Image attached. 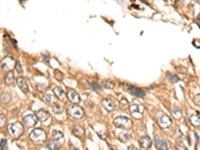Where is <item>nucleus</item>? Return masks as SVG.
<instances>
[{
	"mask_svg": "<svg viewBox=\"0 0 200 150\" xmlns=\"http://www.w3.org/2000/svg\"><path fill=\"white\" fill-rule=\"evenodd\" d=\"M67 114L73 119H81L84 116V110L76 104H71L67 107Z\"/></svg>",
	"mask_w": 200,
	"mask_h": 150,
	"instance_id": "f257e3e1",
	"label": "nucleus"
},
{
	"mask_svg": "<svg viewBox=\"0 0 200 150\" xmlns=\"http://www.w3.org/2000/svg\"><path fill=\"white\" fill-rule=\"evenodd\" d=\"M8 131H9V134L11 135L13 138H18L23 134V132H24V127H23L22 123L14 122V123L9 124Z\"/></svg>",
	"mask_w": 200,
	"mask_h": 150,
	"instance_id": "f03ea898",
	"label": "nucleus"
},
{
	"mask_svg": "<svg viewBox=\"0 0 200 150\" xmlns=\"http://www.w3.org/2000/svg\"><path fill=\"white\" fill-rule=\"evenodd\" d=\"M29 137H30V139H31L33 142L40 143V142L45 141L46 137H47V135H46V132L43 129L36 128L34 130H32V132L30 133Z\"/></svg>",
	"mask_w": 200,
	"mask_h": 150,
	"instance_id": "7ed1b4c3",
	"label": "nucleus"
},
{
	"mask_svg": "<svg viewBox=\"0 0 200 150\" xmlns=\"http://www.w3.org/2000/svg\"><path fill=\"white\" fill-rule=\"evenodd\" d=\"M114 125L118 128L128 130L132 127V120L124 116H119L114 119Z\"/></svg>",
	"mask_w": 200,
	"mask_h": 150,
	"instance_id": "20e7f679",
	"label": "nucleus"
},
{
	"mask_svg": "<svg viewBox=\"0 0 200 150\" xmlns=\"http://www.w3.org/2000/svg\"><path fill=\"white\" fill-rule=\"evenodd\" d=\"M16 61L13 57H10V56H6L2 59L1 62V67L2 69L6 70V71H12V69L15 67Z\"/></svg>",
	"mask_w": 200,
	"mask_h": 150,
	"instance_id": "39448f33",
	"label": "nucleus"
},
{
	"mask_svg": "<svg viewBox=\"0 0 200 150\" xmlns=\"http://www.w3.org/2000/svg\"><path fill=\"white\" fill-rule=\"evenodd\" d=\"M123 86L126 88V90H127L130 94L135 95V96H137V97H140V98L145 97V92L143 91V90L139 89L137 87H134V86H131V85H123Z\"/></svg>",
	"mask_w": 200,
	"mask_h": 150,
	"instance_id": "423d86ee",
	"label": "nucleus"
},
{
	"mask_svg": "<svg viewBox=\"0 0 200 150\" xmlns=\"http://www.w3.org/2000/svg\"><path fill=\"white\" fill-rule=\"evenodd\" d=\"M143 111H144V107H143V105L133 104V105L130 106V112H131V114L134 116L135 118L141 117Z\"/></svg>",
	"mask_w": 200,
	"mask_h": 150,
	"instance_id": "0eeeda50",
	"label": "nucleus"
},
{
	"mask_svg": "<svg viewBox=\"0 0 200 150\" xmlns=\"http://www.w3.org/2000/svg\"><path fill=\"white\" fill-rule=\"evenodd\" d=\"M158 124L160 125V127H162V128H168L172 124V120L168 115H166V114L161 115L158 118Z\"/></svg>",
	"mask_w": 200,
	"mask_h": 150,
	"instance_id": "6e6552de",
	"label": "nucleus"
},
{
	"mask_svg": "<svg viewBox=\"0 0 200 150\" xmlns=\"http://www.w3.org/2000/svg\"><path fill=\"white\" fill-rule=\"evenodd\" d=\"M23 121H24V123L28 127H33V126H35L37 124L38 119L36 117V115L34 114H27L23 117Z\"/></svg>",
	"mask_w": 200,
	"mask_h": 150,
	"instance_id": "1a4fd4ad",
	"label": "nucleus"
},
{
	"mask_svg": "<svg viewBox=\"0 0 200 150\" xmlns=\"http://www.w3.org/2000/svg\"><path fill=\"white\" fill-rule=\"evenodd\" d=\"M16 82H17V85L18 87L21 89V91H23L24 93H27L28 92V82L27 80H26V78L22 77V76H19V77L16 79Z\"/></svg>",
	"mask_w": 200,
	"mask_h": 150,
	"instance_id": "9d476101",
	"label": "nucleus"
},
{
	"mask_svg": "<svg viewBox=\"0 0 200 150\" xmlns=\"http://www.w3.org/2000/svg\"><path fill=\"white\" fill-rule=\"evenodd\" d=\"M152 144V140L149 136H142L141 138L139 139V145L142 149H148L151 147Z\"/></svg>",
	"mask_w": 200,
	"mask_h": 150,
	"instance_id": "9b49d317",
	"label": "nucleus"
},
{
	"mask_svg": "<svg viewBox=\"0 0 200 150\" xmlns=\"http://www.w3.org/2000/svg\"><path fill=\"white\" fill-rule=\"evenodd\" d=\"M102 106L104 107L107 111H113L115 109V102L110 98H105L102 100Z\"/></svg>",
	"mask_w": 200,
	"mask_h": 150,
	"instance_id": "f8f14e48",
	"label": "nucleus"
},
{
	"mask_svg": "<svg viewBox=\"0 0 200 150\" xmlns=\"http://www.w3.org/2000/svg\"><path fill=\"white\" fill-rule=\"evenodd\" d=\"M67 96H68L70 101H71L72 103H74V104H77V103L80 102V96H79L78 93L75 91V90H72V89L68 90Z\"/></svg>",
	"mask_w": 200,
	"mask_h": 150,
	"instance_id": "ddd939ff",
	"label": "nucleus"
},
{
	"mask_svg": "<svg viewBox=\"0 0 200 150\" xmlns=\"http://www.w3.org/2000/svg\"><path fill=\"white\" fill-rule=\"evenodd\" d=\"M155 146L158 150H167V142L165 141L164 139L159 138V137H155Z\"/></svg>",
	"mask_w": 200,
	"mask_h": 150,
	"instance_id": "4468645a",
	"label": "nucleus"
},
{
	"mask_svg": "<svg viewBox=\"0 0 200 150\" xmlns=\"http://www.w3.org/2000/svg\"><path fill=\"white\" fill-rule=\"evenodd\" d=\"M43 99H44V101L46 103H48L50 105H53L55 104V103H57V97L54 95V94H51V93H46L43 96Z\"/></svg>",
	"mask_w": 200,
	"mask_h": 150,
	"instance_id": "2eb2a0df",
	"label": "nucleus"
},
{
	"mask_svg": "<svg viewBox=\"0 0 200 150\" xmlns=\"http://www.w3.org/2000/svg\"><path fill=\"white\" fill-rule=\"evenodd\" d=\"M36 117H37V119H39L40 121L45 122L46 120H47L50 117V115H49V113L46 111V110L40 109V110H38V111H37V113H36Z\"/></svg>",
	"mask_w": 200,
	"mask_h": 150,
	"instance_id": "dca6fc26",
	"label": "nucleus"
},
{
	"mask_svg": "<svg viewBox=\"0 0 200 150\" xmlns=\"http://www.w3.org/2000/svg\"><path fill=\"white\" fill-rule=\"evenodd\" d=\"M47 147L50 150H59L61 147V144L59 143V140H55V139H50L47 142Z\"/></svg>",
	"mask_w": 200,
	"mask_h": 150,
	"instance_id": "f3484780",
	"label": "nucleus"
},
{
	"mask_svg": "<svg viewBox=\"0 0 200 150\" xmlns=\"http://www.w3.org/2000/svg\"><path fill=\"white\" fill-rule=\"evenodd\" d=\"M72 133H73V135L76 136V137L81 138L82 136L84 135V129H83L81 126L75 125L74 127L72 128Z\"/></svg>",
	"mask_w": 200,
	"mask_h": 150,
	"instance_id": "a211bd4d",
	"label": "nucleus"
},
{
	"mask_svg": "<svg viewBox=\"0 0 200 150\" xmlns=\"http://www.w3.org/2000/svg\"><path fill=\"white\" fill-rule=\"evenodd\" d=\"M4 81L7 85H11V84H14L15 82V75L13 71H8L7 74L5 75V78H4Z\"/></svg>",
	"mask_w": 200,
	"mask_h": 150,
	"instance_id": "6ab92c4d",
	"label": "nucleus"
},
{
	"mask_svg": "<svg viewBox=\"0 0 200 150\" xmlns=\"http://www.w3.org/2000/svg\"><path fill=\"white\" fill-rule=\"evenodd\" d=\"M189 120H190V123H191L193 126H199V123H200L199 113H196V114L190 115Z\"/></svg>",
	"mask_w": 200,
	"mask_h": 150,
	"instance_id": "aec40b11",
	"label": "nucleus"
},
{
	"mask_svg": "<svg viewBox=\"0 0 200 150\" xmlns=\"http://www.w3.org/2000/svg\"><path fill=\"white\" fill-rule=\"evenodd\" d=\"M53 92H54V94L57 98H59V99H64L65 98V93L62 90V88L57 87V86H56V87L53 88Z\"/></svg>",
	"mask_w": 200,
	"mask_h": 150,
	"instance_id": "412c9836",
	"label": "nucleus"
},
{
	"mask_svg": "<svg viewBox=\"0 0 200 150\" xmlns=\"http://www.w3.org/2000/svg\"><path fill=\"white\" fill-rule=\"evenodd\" d=\"M10 100H11V95L8 92L2 93L1 96H0V102L3 103V104H7L10 102Z\"/></svg>",
	"mask_w": 200,
	"mask_h": 150,
	"instance_id": "4be33fe9",
	"label": "nucleus"
},
{
	"mask_svg": "<svg viewBox=\"0 0 200 150\" xmlns=\"http://www.w3.org/2000/svg\"><path fill=\"white\" fill-rule=\"evenodd\" d=\"M172 114L176 119H181L182 118V111H181V109L178 108V107H175L174 109L172 110Z\"/></svg>",
	"mask_w": 200,
	"mask_h": 150,
	"instance_id": "5701e85b",
	"label": "nucleus"
},
{
	"mask_svg": "<svg viewBox=\"0 0 200 150\" xmlns=\"http://www.w3.org/2000/svg\"><path fill=\"white\" fill-rule=\"evenodd\" d=\"M51 136H52L51 138L55 139V140H59L63 137V133H62V131H59V130H54V131L52 132Z\"/></svg>",
	"mask_w": 200,
	"mask_h": 150,
	"instance_id": "b1692460",
	"label": "nucleus"
},
{
	"mask_svg": "<svg viewBox=\"0 0 200 150\" xmlns=\"http://www.w3.org/2000/svg\"><path fill=\"white\" fill-rule=\"evenodd\" d=\"M52 108H53V111H54L55 113H61L63 111L62 105H60L59 103H55V104H53Z\"/></svg>",
	"mask_w": 200,
	"mask_h": 150,
	"instance_id": "393cba45",
	"label": "nucleus"
},
{
	"mask_svg": "<svg viewBox=\"0 0 200 150\" xmlns=\"http://www.w3.org/2000/svg\"><path fill=\"white\" fill-rule=\"evenodd\" d=\"M103 86L107 89H113L114 88V83L112 81H109V80H104L103 81Z\"/></svg>",
	"mask_w": 200,
	"mask_h": 150,
	"instance_id": "a878e982",
	"label": "nucleus"
},
{
	"mask_svg": "<svg viewBox=\"0 0 200 150\" xmlns=\"http://www.w3.org/2000/svg\"><path fill=\"white\" fill-rule=\"evenodd\" d=\"M119 104H120V107L123 108V109H125V108H127V107H128L129 103H128V101H127V99L122 98V99H120Z\"/></svg>",
	"mask_w": 200,
	"mask_h": 150,
	"instance_id": "bb28decb",
	"label": "nucleus"
},
{
	"mask_svg": "<svg viewBox=\"0 0 200 150\" xmlns=\"http://www.w3.org/2000/svg\"><path fill=\"white\" fill-rule=\"evenodd\" d=\"M89 85L93 88L94 91H96V92H100V91H101V86L98 85V84H96L95 82H89Z\"/></svg>",
	"mask_w": 200,
	"mask_h": 150,
	"instance_id": "cd10ccee",
	"label": "nucleus"
},
{
	"mask_svg": "<svg viewBox=\"0 0 200 150\" xmlns=\"http://www.w3.org/2000/svg\"><path fill=\"white\" fill-rule=\"evenodd\" d=\"M118 137H119V139L121 140V141H124V142H126L127 140H129V135L127 134V133H121V134H119L118 135Z\"/></svg>",
	"mask_w": 200,
	"mask_h": 150,
	"instance_id": "c85d7f7f",
	"label": "nucleus"
},
{
	"mask_svg": "<svg viewBox=\"0 0 200 150\" xmlns=\"http://www.w3.org/2000/svg\"><path fill=\"white\" fill-rule=\"evenodd\" d=\"M0 150H7V140L2 139L0 141Z\"/></svg>",
	"mask_w": 200,
	"mask_h": 150,
	"instance_id": "c756f323",
	"label": "nucleus"
},
{
	"mask_svg": "<svg viewBox=\"0 0 200 150\" xmlns=\"http://www.w3.org/2000/svg\"><path fill=\"white\" fill-rule=\"evenodd\" d=\"M6 124V117L4 115L0 114V128L4 127Z\"/></svg>",
	"mask_w": 200,
	"mask_h": 150,
	"instance_id": "7c9ffc66",
	"label": "nucleus"
},
{
	"mask_svg": "<svg viewBox=\"0 0 200 150\" xmlns=\"http://www.w3.org/2000/svg\"><path fill=\"white\" fill-rule=\"evenodd\" d=\"M167 77H168V79H169L170 82H172V83H177V82H178V77H177V76L168 74Z\"/></svg>",
	"mask_w": 200,
	"mask_h": 150,
	"instance_id": "2f4dec72",
	"label": "nucleus"
},
{
	"mask_svg": "<svg viewBox=\"0 0 200 150\" xmlns=\"http://www.w3.org/2000/svg\"><path fill=\"white\" fill-rule=\"evenodd\" d=\"M15 68H16V70H17V72H18V73H22V72H23L22 66H21V64H20V62H19V61H16Z\"/></svg>",
	"mask_w": 200,
	"mask_h": 150,
	"instance_id": "473e14b6",
	"label": "nucleus"
},
{
	"mask_svg": "<svg viewBox=\"0 0 200 150\" xmlns=\"http://www.w3.org/2000/svg\"><path fill=\"white\" fill-rule=\"evenodd\" d=\"M177 147H178L179 150H186V147L183 145L182 142H177Z\"/></svg>",
	"mask_w": 200,
	"mask_h": 150,
	"instance_id": "72a5a7b5",
	"label": "nucleus"
},
{
	"mask_svg": "<svg viewBox=\"0 0 200 150\" xmlns=\"http://www.w3.org/2000/svg\"><path fill=\"white\" fill-rule=\"evenodd\" d=\"M195 102H197V105H199V94H197V96L195 97Z\"/></svg>",
	"mask_w": 200,
	"mask_h": 150,
	"instance_id": "f704fd0d",
	"label": "nucleus"
},
{
	"mask_svg": "<svg viewBox=\"0 0 200 150\" xmlns=\"http://www.w3.org/2000/svg\"><path fill=\"white\" fill-rule=\"evenodd\" d=\"M128 150H135L134 146H130V147H129V149H128Z\"/></svg>",
	"mask_w": 200,
	"mask_h": 150,
	"instance_id": "c9c22d12",
	"label": "nucleus"
},
{
	"mask_svg": "<svg viewBox=\"0 0 200 150\" xmlns=\"http://www.w3.org/2000/svg\"><path fill=\"white\" fill-rule=\"evenodd\" d=\"M167 150H176L175 148H167Z\"/></svg>",
	"mask_w": 200,
	"mask_h": 150,
	"instance_id": "e433bc0d",
	"label": "nucleus"
},
{
	"mask_svg": "<svg viewBox=\"0 0 200 150\" xmlns=\"http://www.w3.org/2000/svg\"><path fill=\"white\" fill-rule=\"evenodd\" d=\"M193 1H196V2L198 3V2H199V0H193Z\"/></svg>",
	"mask_w": 200,
	"mask_h": 150,
	"instance_id": "4c0bfd02",
	"label": "nucleus"
}]
</instances>
